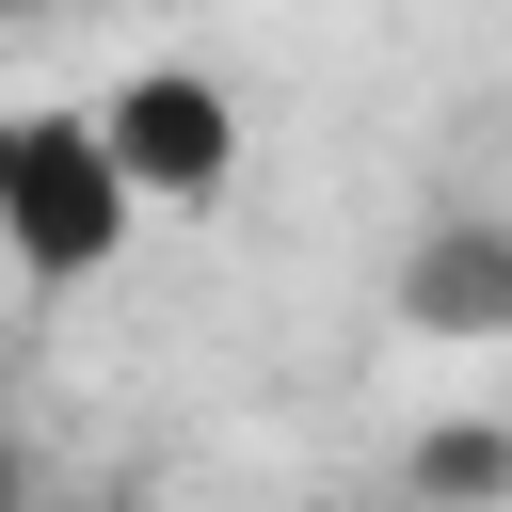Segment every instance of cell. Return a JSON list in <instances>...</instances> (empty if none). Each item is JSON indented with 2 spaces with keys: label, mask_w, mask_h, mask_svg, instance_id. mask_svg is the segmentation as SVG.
Wrapping results in <instances>:
<instances>
[{
  "label": "cell",
  "mask_w": 512,
  "mask_h": 512,
  "mask_svg": "<svg viewBox=\"0 0 512 512\" xmlns=\"http://www.w3.org/2000/svg\"><path fill=\"white\" fill-rule=\"evenodd\" d=\"M0 256L32 288H96L128 256V176H112L96 112H64V96H16L0 112Z\"/></svg>",
  "instance_id": "obj_1"
},
{
  "label": "cell",
  "mask_w": 512,
  "mask_h": 512,
  "mask_svg": "<svg viewBox=\"0 0 512 512\" xmlns=\"http://www.w3.org/2000/svg\"><path fill=\"white\" fill-rule=\"evenodd\" d=\"M0 512H32V464H16V448H0Z\"/></svg>",
  "instance_id": "obj_5"
},
{
  "label": "cell",
  "mask_w": 512,
  "mask_h": 512,
  "mask_svg": "<svg viewBox=\"0 0 512 512\" xmlns=\"http://www.w3.org/2000/svg\"><path fill=\"white\" fill-rule=\"evenodd\" d=\"M400 320L448 352H512V224H432L400 256Z\"/></svg>",
  "instance_id": "obj_3"
},
{
  "label": "cell",
  "mask_w": 512,
  "mask_h": 512,
  "mask_svg": "<svg viewBox=\"0 0 512 512\" xmlns=\"http://www.w3.org/2000/svg\"><path fill=\"white\" fill-rule=\"evenodd\" d=\"M416 480H432V496H512V432H496V416H464V432H432V448H416Z\"/></svg>",
  "instance_id": "obj_4"
},
{
  "label": "cell",
  "mask_w": 512,
  "mask_h": 512,
  "mask_svg": "<svg viewBox=\"0 0 512 512\" xmlns=\"http://www.w3.org/2000/svg\"><path fill=\"white\" fill-rule=\"evenodd\" d=\"M96 144H112L128 208H208V192L240 176V96H224L208 64H128V80L96 96Z\"/></svg>",
  "instance_id": "obj_2"
}]
</instances>
